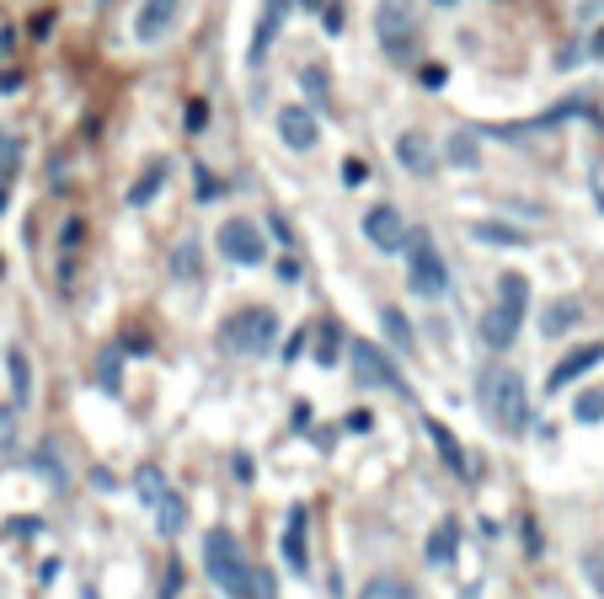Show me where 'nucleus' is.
<instances>
[{
  "label": "nucleus",
  "mask_w": 604,
  "mask_h": 599,
  "mask_svg": "<svg viewBox=\"0 0 604 599\" xmlns=\"http://www.w3.org/2000/svg\"><path fill=\"white\" fill-rule=\"evenodd\" d=\"M583 578L594 584V595L604 599V541H594V547L583 551Z\"/></svg>",
  "instance_id": "24"
},
{
  "label": "nucleus",
  "mask_w": 604,
  "mask_h": 599,
  "mask_svg": "<svg viewBox=\"0 0 604 599\" xmlns=\"http://www.w3.org/2000/svg\"><path fill=\"white\" fill-rule=\"evenodd\" d=\"M578 418H583V423L604 418V401H600V397H583V401H578Z\"/></svg>",
  "instance_id": "34"
},
{
  "label": "nucleus",
  "mask_w": 604,
  "mask_h": 599,
  "mask_svg": "<svg viewBox=\"0 0 604 599\" xmlns=\"http://www.w3.org/2000/svg\"><path fill=\"white\" fill-rule=\"evenodd\" d=\"M284 562H289L295 573H305V562H310V551H305V508L289 514V530H284Z\"/></svg>",
  "instance_id": "14"
},
{
  "label": "nucleus",
  "mask_w": 604,
  "mask_h": 599,
  "mask_svg": "<svg viewBox=\"0 0 604 599\" xmlns=\"http://www.w3.org/2000/svg\"><path fill=\"white\" fill-rule=\"evenodd\" d=\"M428 562H434V567H450L454 562V525H439V530L428 536Z\"/></svg>",
  "instance_id": "19"
},
{
  "label": "nucleus",
  "mask_w": 604,
  "mask_h": 599,
  "mask_svg": "<svg viewBox=\"0 0 604 599\" xmlns=\"http://www.w3.org/2000/svg\"><path fill=\"white\" fill-rule=\"evenodd\" d=\"M300 81H305V86H310V97H316V107H327V75H321V70H316V64H310V70H305Z\"/></svg>",
  "instance_id": "30"
},
{
  "label": "nucleus",
  "mask_w": 604,
  "mask_h": 599,
  "mask_svg": "<svg viewBox=\"0 0 604 599\" xmlns=\"http://www.w3.org/2000/svg\"><path fill=\"white\" fill-rule=\"evenodd\" d=\"M348 364H353V380H358V386H380V391H396V397H412V386L402 380V369L391 364V353H380L375 343L353 338V343H348Z\"/></svg>",
  "instance_id": "6"
},
{
  "label": "nucleus",
  "mask_w": 604,
  "mask_h": 599,
  "mask_svg": "<svg viewBox=\"0 0 604 599\" xmlns=\"http://www.w3.org/2000/svg\"><path fill=\"white\" fill-rule=\"evenodd\" d=\"M476 401H482V412H487L504 434H524V428H530V391H524L519 369L487 364L482 380H476Z\"/></svg>",
  "instance_id": "1"
},
{
  "label": "nucleus",
  "mask_w": 604,
  "mask_h": 599,
  "mask_svg": "<svg viewBox=\"0 0 604 599\" xmlns=\"http://www.w3.org/2000/svg\"><path fill=\"white\" fill-rule=\"evenodd\" d=\"M375 38H380V49L391 54V64H412L417 49H423L417 5L412 0H380L375 5Z\"/></svg>",
  "instance_id": "3"
},
{
  "label": "nucleus",
  "mask_w": 604,
  "mask_h": 599,
  "mask_svg": "<svg viewBox=\"0 0 604 599\" xmlns=\"http://www.w3.org/2000/svg\"><path fill=\"white\" fill-rule=\"evenodd\" d=\"M161 177H166V166H151V172H145V183H140V188H129V203H151L155 188H161Z\"/></svg>",
  "instance_id": "26"
},
{
  "label": "nucleus",
  "mask_w": 604,
  "mask_h": 599,
  "mask_svg": "<svg viewBox=\"0 0 604 599\" xmlns=\"http://www.w3.org/2000/svg\"><path fill=\"white\" fill-rule=\"evenodd\" d=\"M214 193H220V183H214V177H209V172H203V166H199V199L209 203V199H214Z\"/></svg>",
  "instance_id": "36"
},
{
  "label": "nucleus",
  "mask_w": 604,
  "mask_h": 599,
  "mask_svg": "<svg viewBox=\"0 0 604 599\" xmlns=\"http://www.w3.org/2000/svg\"><path fill=\"white\" fill-rule=\"evenodd\" d=\"M284 5H289V0H268V16H262V27H257V38H252V64H262V54H268V44L279 38V22H284Z\"/></svg>",
  "instance_id": "15"
},
{
  "label": "nucleus",
  "mask_w": 604,
  "mask_h": 599,
  "mask_svg": "<svg viewBox=\"0 0 604 599\" xmlns=\"http://www.w3.org/2000/svg\"><path fill=\"white\" fill-rule=\"evenodd\" d=\"M343 183H348V188L364 183V161H343Z\"/></svg>",
  "instance_id": "35"
},
{
  "label": "nucleus",
  "mask_w": 604,
  "mask_h": 599,
  "mask_svg": "<svg viewBox=\"0 0 604 599\" xmlns=\"http://www.w3.org/2000/svg\"><path fill=\"white\" fill-rule=\"evenodd\" d=\"M11 445H16V412L0 407V449H11Z\"/></svg>",
  "instance_id": "31"
},
{
  "label": "nucleus",
  "mask_w": 604,
  "mask_h": 599,
  "mask_svg": "<svg viewBox=\"0 0 604 599\" xmlns=\"http://www.w3.org/2000/svg\"><path fill=\"white\" fill-rule=\"evenodd\" d=\"M450 161H454V166H476V150H471V134H454V140H450Z\"/></svg>",
  "instance_id": "29"
},
{
  "label": "nucleus",
  "mask_w": 604,
  "mask_h": 599,
  "mask_svg": "<svg viewBox=\"0 0 604 599\" xmlns=\"http://www.w3.org/2000/svg\"><path fill=\"white\" fill-rule=\"evenodd\" d=\"M273 338H279V316L262 310V305H247V310H236L230 321H220V349L241 353V359L268 353L273 349Z\"/></svg>",
  "instance_id": "4"
},
{
  "label": "nucleus",
  "mask_w": 604,
  "mask_h": 599,
  "mask_svg": "<svg viewBox=\"0 0 604 599\" xmlns=\"http://www.w3.org/2000/svg\"><path fill=\"white\" fill-rule=\"evenodd\" d=\"M428 439L439 445V455L450 460L454 471H465V455H460V445H454V434H450V428H445V423H428Z\"/></svg>",
  "instance_id": "22"
},
{
  "label": "nucleus",
  "mask_w": 604,
  "mask_h": 599,
  "mask_svg": "<svg viewBox=\"0 0 604 599\" xmlns=\"http://www.w3.org/2000/svg\"><path fill=\"white\" fill-rule=\"evenodd\" d=\"M396 155H402L406 172H417V177H434V145H428L423 134H402V140H396Z\"/></svg>",
  "instance_id": "13"
},
{
  "label": "nucleus",
  "mask_w": 604,
  "mask_h": 599,
  "mask_svg": "<svg viewBox=\"0 0 604 599\" xmlns=\"http://www.w3.org/2000/svg\"><path fill=\"white\" fill-rule=\"evenodd\" d=\"M364 236H369V247L402 251L406 247V220L391 209V203H375V209L364 214Z\"/></svg>",
  "instance_id": "8"
},
{
  "label": "nucleus",
  "mask_w": 604,
  "mask_h": 599,
  "mask_svg": "<svg viewBox=\"0 0 604 599\" xmlns=\"http://www.w3.org/2000/svg\"><path fill=\"white\" fill-rule=\"evenodd\" d=\"M519 321H524V310H513V305H504V300H498V305L482 316V343H487L493 353H504L508 343L519 338Z\"/></svg>",
  "instance_id": "10"
},
{
  "label": "nucleus",
  "mask_w": 604,
  "mask_h": 599,
  "mask_svg": "<svg viewBox=\"0 0 604 599\" xmlns=\"http://www.w3.org/2000/svg\"><path fill=\"white\" fill-rule=\"evenodd\" d=\"M594 54H604V27H600V33H594Z\"/></svg>",
  "instance_id": "37"
},
{
  "label": "nucleus",
  "mask_w": 604,
  "mask_h": 599,
  "mask_svg": "<svg viewBox=\"0 0 604 599\" xmlns=\"http://www.w3.org/2000/svg\"><path fill=\"white\" fill-rule=\"evenodd\" d=\"M102 386L118 391V353H102Z\"/></svg>",
  "instance_id": "32"
},
{
  "label": "nucleus",
  "mask_w": 604,
  "mask_h": 599,
  "mask_svg": "<svg viewBox=\"0 0 604 599\" xmlns=\"http://www.w3.org/2000/svg\"><path fill=\"white\" fill-rule=\"evenodd\" d=\"M578 316H583V310H578V300H556V305H552V316H546L541 327H546L552 338H561L567 327H578Z\"/></svg>",
  "instance_id": "18"
},
{
  "label": "nucleus",
  "mask_w": 604,
  "mask_h": 599,
  "mask_svg": "<svg viewBox=\"0 0 604 599\" xmlns=\"http://www.w3.org/2000/svg\"><path fill=\"white\" fill-rule=\"evenodd\" d=\"M434 5H454V0H434Z\"/></svg>",
  "instance_id": "38"
},
{
  "label": "nucleus",
  "mask_w": 604,
  "mask_h": 599,
  "mask_svg": "<svg viewBox=\"0 0 604 599\" xmlns=\"http://www.w3.org/2000/svg\"><path fill=\"white\" fill-rule=\"evenodd\" d=\"M220 257H230L241 268H257L262 262V231L252 220H225L220 225Z\"/></svg>",
  "instance_id": "7"
},
{
  "label": "nucleus",
  "mask_w": 604,
  "mask_h": 599,
  "mask_svg": "<svg viewBox=\"0 0 604 599\" xmlns=\"http://www.w3.org/2000/svg\"><path fill=\"white\" fill-rule=\"evenodd\" d=\"M134 488H140V498H145V503H155L161 493H166V482H161V471H155V466H145V471L134 477Z\"/></svg>",
  "instance_id": "25"
},
{
  "label": "nucleus",
  "mask_w": 604,
  "mask_h": 599,
  "mask_svg": "<svg viewBox=\"0 0 604 599\" xmlns=\"http://www.w3.org/2000/svg\"><path fill=\"white\" fill-rule=\"evenodd\" d=\"M247 599H279V589H273V573H268V567H252V584H247Z\"/></svg>",
  "instance_id": "27"
},
{
  "label": "nucleus",
  "mask_w": 604,
  "mask_h": 599,
  "mask_svg": "<svg viewBox=\"0 0 604 599\" xmlns=\"http://www.w3.org/2000/svg\"><path fill=\"white\" fill-rule=\"evenodd\" d=\"M406 284L423 300H439L450 290V268H445V257H439L428 231H406Z\"/></svg>",
  "instance_id": "5"
},
{
  "label": "nucleus",
  "mask_w": 604,
  "mask_h": 599,
  "mask_svg": "<svg viewBox=\"0 0 604 599\" xmlns=\"http://www.w3.org/2000/svg\"><path fill=\"white\" fill-rule=\"evenodd\" d=\"M193 262H199V251H193V242H188V247L177 251V273H182V279H193V273H199Z\"/></svg>",
  "instance_id": "33"
},
{
  "label": "nucleus",
  "mask_w": 604,
  "mask_h": 599,
  "mask_svg": "<svg viewBox=\"0 0 604 599\" xmlns=\"http://www.w3.org/2000/svg\"><path fill=\"white\" fill-rule=\"evenodd\" d=\"M358 599H412V589H406L402 578H369Z\"/></svg>",
  "instance_id": "23"
},
{
  "label": "nucleus",
  "mask_w": 604,
  "mask_h": 599,
  "mask_svg": "<svg viewBox=\"0 0 604 599\" xmlns=\"http://www.w3.org/2000/svg\"><path fill=\"white\" fill-rule=\"evenodd\" d=\"M594 364H604V343H583V349H572L552 369V375H546V391H561V386H572V380H578V375H589Z\"/></svg>",
  "instance_id": "12"
},
{
  "label": "nucleus",
  "mask_w": 604,
  "mask_h": 599,
  "mask_svg": "<svg viewBox=\"0 0 604 599\" xmlns=\"http://www.w3.org/2000/svg\"><path fill=\"white\" fill-rule=\"evenodd\" d=\"M177 5H182V0H145L140 16H134V38H140V44H161V38L171 33V22H177Z\"/></svg>",
  "instance_id": "9"
},
{
  "label": "nucleus",
  "mask_w": 604,
  "mask_h": 599,
  "mask_svg": "<svg viewBox=\"0 0 604 599\" xmlns=\"http://www.w3.org/2000/svg\"><path fill=\"white\" fill-rule=\"evenodd\" d=\"M380 327H386V343L396 353H412V327H406V316L391 305V310H380Z\"/></svg>",
  "instance_id": "17"
},
{
  "label": "nucleus",
  "mask_w": 604,
  "mask_h": 599,
  "mask_svg": "<svg viewBox=\"0 0 604 599\" xmlns=\"http://www.w3.org/2000/svg\"><path fill=\"white\" fill-rule=\"evenodd\" d=\"M5 364H11V391H16V407H27V401H33V375H27V359H22V353H5Z\"/></svg>",
  "instance_id": "20"
},
{
  "label": "nucleus",
  "mask_w": 604,
  "mask_h": 599,
  "mask_svg": "<svg viewBox=\"0 0 604 599\" xmlns=\"http://www.w3.org/2000/svg\"><path fill=\"white\" fill-rule=\"evenodd\" d=\"M182 525H188V508H182V498L161 493V498H155V530H161V536H177Z\"/></svg>",
  "instance_id": "16"
},
{
  "label": "nucleus",
  "mask_w": 604,
  "mask_h": 599,
  "mask_svg": "<svg viewBox=\"0 0 604 599\" xmlns=\"http://www.w3.org/2000/svg\"><path fill=\"white\" fill-rule=\"evenodd\" d=\"M203 567H209V584L225 599H247L252 562L241 556V541H236L230 530H209V536H203Z\"/></svg>",
  "instance_id": "2"
},
{
  "label": "nucleus",
  "mask_w": 604,
  "mask_h": 599,
  "mask_svg": "<svg viewBox=\"0 0 604 599\" xmlns=\"http://www.w3.org/2000/svg\"><path fill=\"white\" fill-rule=\"evenodd\" d=\"M476 242H498V247H519L524 236H519V231H504V225H476Z\"/></svg>",
  "instance_id": "28"
},
{
  "label": "nucleus",
  "mask_w": 604,
  "mask_h": 599,
  "mask_svg": "<svg viewBox=\"0 0 604 599\" xmlns=\"http://www.w3.org/2000/svg\"><path fill=\"white\" fill-rule=\"evenodd\" d=\"M498 295H504V305L524 310V305H530V279H524V273H504V279H498Z\"/></svg>",
  "instance_id": "21"
},
{
  "label": "nucleus",
  "mask_w": 604,
  "mask_h": 599,
  "mask_svg": "<svg viewBox=\"0 0 604 599\" xmlns=\"http://www.w3.org/2000/svg\"><path fill=\"white\" fill-rule=\"evenodd\" d=\"M279 134H284V145L289 150H316L321 124H316L310 107H284V113H279Z\"/></svg>",
  "instance_id": "11"
}]
</instances>
